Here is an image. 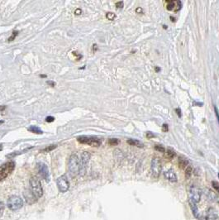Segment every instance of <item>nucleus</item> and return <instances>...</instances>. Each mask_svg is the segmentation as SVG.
Returning <instances> with one entry per match:
<instances>
[{"mask_svg":"<svg viewBox=\"0 0 219 220\" xmlns=\"http://www.w3.org/2000/svg\"><path fill=\"white\" fill-rule=\"evenodd\" d=\"M212 185H213V187H214V189L215 190L217 191L218 193L219 194V183L218 182H217V181H213L212 182Z\"/></svg>","mask_w":219,"mask_h":220,"instance_id":"obj_26","label":"nucleus"},{"mask_svg":"<svg viewBox=\"0 0 219 220\" xmlns=\"http://www.w3.org/2000/svg\"><path fill=\"white\" fill-rule=\"evenodd\" d=\"M41 77H42V78H46V75H41Z\"/></svg>","mask_w":219,"mask_h":220,"instance_id":"obj_41","label":"nucleus"},{"mask_svg":"<svg viewBox=\"0 0 219 220\" xmlns=\"http://www.w3.org/2000/svg\"><path fill=\"white\" fill-rule=\"evenodd\" d=\"M176 3H177V8L174 9V11H179V9L181 8V2H179V1H176Z\"/></svg>","mask_w":219,"mask_h":220,"instance_id":"obj_33","label":"nucleus"},{"mask_svg":"<svg viewBox=\"0 0 219 220\" xmlns=\"http://www.w3.org/2000/svg\"><path fill=\"white\" fill-rule=\"evenodd\" d=\"M7 206L12 211H17L23 206V199L17 195H12L8 199Z\"/></svg>","mask_w":219,"mask_h":220,"instance_id":"obj_4","label":"nucleus"},{"mask_svg":"<svg viewBox=\"0 0 219 220\" xmlns=\"http://www.w3.org/2000/svg\"><path fill=\"white\" fill-rule=\"evenodd\" d=\"M166 3H167V6H166L167 10H169V11H172V10H174V8H175V1L169 0Z\"/></svg>","mask_w":219,"mask_h":220,"instance_id":"obj_19","label":"nucleus"},{"mask_svg":"<svg viewBox=\"0 0 219 220\" xmlns=\"http://www.w3.org/2000/svg\"><path fill=\"white\" fill-rule=\"evenodd\" d=\"M164 176H165V178L169 180V181H170V182H176L177 181V175H176V174L175 172L172 169H170V170H168L166 171H165V173H164Z\"/></svg>","mask_w":219,"mask_h":220,"instance_id":"obj_11","label":"nucleus"},{"mask_svg":"<svg viewBox=\"0 0 219 220\" xmlns=\"http://www.w3.org/2000/svg\"><path fill=\"white\" fill-rule=\"evenodd\" d=\"M27 130H28L29 132L35 133V134H42L43 133L42 130L40 129L38 127H36V126H31V127H29L27 128Z\"/></svg>","mask_w":219,"mask_h":220,"instance_id":"obj_17","label":"nucleus"},{"mask_svg":"<svg viewBox=\"0 0 219 220\" xmlns=\"http://www.w3.org/2000/svg\"><path fill=\"white\" fill-rule=\"evenodd\" d=\"M46 84H47V85H49L50 86H51V87L56 86V82H54V81L48 80L47 82H46Z\"/></svg>","mask_w":219,"mask_h":220,"instance_id":"obj_35","label":"nucleus"},{"mask_svg":"<svg viewBox=\"0 0 219 220\" xmlns=\"http://www.w3.org/2000/svg\"><path fill=\"white\" fill-rule=\"evenodd\" d=\"M127 142L129 145H131V146H137L139 148H142V147H144V145L142 142H141L140 141L138 140H137V139H132V138H130L128 139L127 141Z\"/></svg>","mask_w":219,"mask_h":220,"instance_id":"obj_15","label":"nucleus"},{"mask_svg":"<svg viewBox=\"0 0 219 220\" xmlns=\"http://www.w3.org/2000/svg\"><path fill=\"white\" fill-rule=\"evenodd\" d=\"M91 154L88 151H84L81 154V164H80V175H84L86 172L87 166L89 164V162L90 160Z\"/></svg>","mask_w":219,"mask_h":220,"instance_id":"obj_7","label":"nucleus"},{"mask_svg":"<svg viewBox=\"0 0 219 220\" xmlns=\"http://www.w3.org/2000/svg\"><path fill=\"white\" fill-rule=\"evenodd\" d=\"M179 167L184 169L186 168L188 166H189V162L187 159H185L184 157H179Z\"/></svg>","mask_w":219,"mask_h":220,"instance_id":"obj_16","label":"nucleus"},{"mask_svg":"<svg viewBox=\"0 0 219 220\" xmlns=\"http://www.w3.org/2000/svg\"><path fill=\"white\" fill-rule=\"evenodd\" d=\"M36 167H37L39 175L41 176V178L45 179L47 182H49L50 181V173H49V170H48V167L46 164L43 162H39L36 164Z\"/></svg>","mask_w":219,"mask_h":220,"instance_id":"obj_8","label":"nucleus"},{"mask_svg":"<svg viewBox=\"0 0 219 220\" xmlns=\"http://www.w3.org/2000/svg\"><path fill=\"white\" fill-rule=\"evenodd\" d=\"M24 197L27 200V202L29 204H32L36 201V198L34 196V195L32 193V191L28 190L24 193Z\"/></svg>","mask_w":219,"mask_h":220,"instance_id":"obj_13","label":"nucleus"},{"mask_svg":"<svg viewBox=\"0 0 219 220\" xmlns=\"http://www.w3.org/2000/svg\"><path fill=\"white\" fill-rule=\"evenodd\" d=\"M57 147V145H50L48 146H46V148L41 150V152H49V151H52L54 149H56Z\"/></svg>","mask_w":219,"mask_h":220,"instance_id":"obj_20","label":"nucleus"},{"mask_svg":"<svg viewBox=\"0 0 219 220\" xmlns=\"http://www.w3.org/2000/svg\"><path fill=\"white\" fill-rule=\"evenodd\" d=\"M218 219V214L217 211L214 208H209L207 210L205 220H217Z\"/></svg>","mask_w":219,"mask_h":220,"instance_id":"obj_12","label":"nucleus"},{"mask_svg":"<svg viewBox=\"0 0 219 220\" xmlns=\"http://www.w3.org/2000/svg\"><path fill=\"white\" fill-rule=\"evenodd\" d=\"M30 190L34 195V196L36 199H39L43 195V189L41 184L40 180L36 177H32L30 179Z\"/></svg>","mask_w":219,"mask_h":220,"instance_id":"obj_2","label":"nucleus"},{"mask_svg":"<svg viewBox=\"0 0 219 220\" xmlns=\"http://www.w3.org/2000/svg\"><path fill=\"white\" fill-rule=\"evenodd\" d=\"M15 162L10 161L3 164L0 166V181H3L14 170Z\"/></svg>","mask_w":219,"mask_h":220,"instance_id":"obj_3","label":"nucleus"},{"mask_svg":"<svg viewBox=\"0 0 219 220\" xmlns=\"http://www.w3.org/2000/svg\"><path fill=\"white\" fill-rule=\"evenodd\" d=\"M150 170L152 175L155 178H159L161 172L162 170V166L161 160L158 157H154L151 161V166H150Z\"/></svg>","mask_w":219,"mask_h":220,"instance_id":"obj_6","label":"nucleus"},{"mask_svg":"<svg viewBox=\"0 0 219 220\" xmlns=\"http://www.w3.org/2000/svg\"><path fill=\"white\" fill-rule=\"evenodd\" d=\"M165 156L166 158H168V159H173L174 157L176 156V153L173 150L167 149V150H165Z\"/></svg>","mask_w":219,"mask_h":220,"instance_id":"obj_18","label":"nucleus"},{"mask_svg":"<svg viewBox=\"0 0 219 220\" xmlns=\"http://www.w3.org/2000/svg\"><path fill=\"white\" fill-rule=\"evenodd\" d=\"M189 206H190L191 210H192V213L194 214V216L196 218V219H199L200 217V213L198 211V208L197 207L196 204L194 203L193 201H191L190 199H189Z\"/></svg>","mask_w":219,"mask_h":220,"instance_id":"obj_14","label":"nucleus"},{"mask_svg":"<svg viewBox=\"0 0 219 220\" xmlns=\"http://www.w3.org/2000/svg\"><path fill=\"white\" fill-rule=\"evenodd\" d=\"M116 14L115 13H113V12H107V14H106V17L110 20V21H113V20H114L116 18Z\"/></svg>","mask_w":219,"mask_h":220,"instance_id":"obj_23","label":"nucleus"},{"mask_svg":"<svg viewBox=\"0 0 219 220\" xmlns=\"http://www.w3.org/2000/svg\"><path fill=\"white\" fill-rule=\"evenodd\" d=\"M93 51H94V52H96V51H97V49H98V48H97V45H96V44H94V45L93 46Z\"/></svg>","mask_w":219,"mask_h":220,"instance_id":"obj_39","label":"nucleus"},{"mask_svg":"<svg viewBox=\"0 0 219 220\" xmlns=\"http://www.w3.org/2000/svg\"><path fill=\"white\" fill-rule=\"evenodd\" d=\"M55 120V118L54 117H52V116H48V117H46V122H54Z\"/></svg>","mask_w":219,"mask_h":220,"instance_id":"obj_30","label":"nucleus"},{"mask_svg":"<svg viewBox=\"0 0 219 220\" xmlns=\"http://www.w3.org/2000/svg\"><path fill=\"white\" fill-rule=\"evenodd\" d=\"M77 141L82 143V144H86L93 146V147H98L100 146V145L102 143L101 139L95 138V137H87V136H81L77 138Z\"/></svg>","mask_w":219,"mask_h":220,"instance_id":"obj_5","label":"nucleus"},{"mask_svg":"<svg viewBox=\"0 0 219 220\" xmlns=\"http://www.w3.org/2000/svg\"><path fill=\"white\" fill-rule=\"evenodd\" d=\"M155 149L157 151H161V152H165V148L164 146H161V145H156V146H155Z\"/></svg>","mask_w":219,"mask_h":220,"instance_id":"obj_27","label":"nucleus"},{"mask_svg":"<svg viewBox=\"0 0 219 220\" xmlns=\"http://www.w3.org/2000/svg\"><path fill=\"white\" fill-rule=\"evenodd\" d=\"M6 108H7L6 105H0V111H1V112H3V111L6 109Z\"/></svg>","mask_w":219,"mask_h":220,"instance_id":"obj_37","label":"nucleus"},{"mask_svg":"<svg viewBox=\"0 0 219 220\" xmlns=\"http://www.w3.org/2000/svg\"><path fill=\"white\" fill-rule=\"evenodd\" d=\"M175 111H176V113L178 114V116H179V117H181V113H180L181 111H180V109H176Z\"/></svg>","mask_w":219,"mask_h":220,"instance_id":"obj_38","label":"nucleus"},{"mask_svg":"<svg viewBox=\"0 0 219 220\" xmlns=\"http://www.w3.org/2000/svg\"><path fill=\"white\" fill-rule=\"evenodd\" d=\"M189 199L195 204L200 201L201 199V190L198 187L195 185H192L189 190Z\"/></svg>","mask_w":219,"mask_h":220,"instance_id":"obj_9","label":"nucleus"},{"mask_svg":"<svg viewBox=\"0 0 219 220\" xmlns=\"http://www.w3.org/2000/svg\"><path fill=\"white\" fill-rule=\"evenodd\" d=\"M168 129H169V127H168V125L166 123H164L163 125H162V131L164 132V133H166L168 131Z\"/></svg>","mask_w":219,"mask_h":220,"instance_id":"obj_32","label":"nucleus"},{"mask_svg":"<svg viewBox=\"0 0 219 220\" xmlns=\"http://www.w3.org/2000/svg\"><path fill=\"white\" fill-rule=\"evenodd\" d=\"M3 149V146H2V145H0V151H2Z\"/></svg>","mask_w":219,"mask_h":220,"instance_id":"obj_43","label":"nucleus"},{"mask_svg":"<svg viewBox=\"0 0 219 220\" xmlns=\"http://www.w3.org/2000/svg\"><path fill=\"white\" fill-rule=\"evenodd\" d=\"M124 6V3L122 1H119V2H117L116 3V7L117 8H122Z\"/></svg>","mask_w":219,"mask_h":220,"instance_id":"obj_29","label":"nucleus"},{"mask_svg":"<svg viewBox=\"0 0 219 220\" xmlns=\"http://www.w3.org/2000/svg\"><path fill=\"white\" fill-rule=\"evenodd\" d=\"M143 10H142V8H137V10H136V12L138 13V12H142Z\"/></svg>","mask_w":219,"mask_h":220,"instance_id":"obj_40","label":"nucleus"},{"mask_svg":"<svg viewBox=\"0 0 219 220\" xmlns=\"http://www.w3.org/2000/svg\"><path fill=\"white\" fill-rule=\"evenodd\" d=\"M192 173H193V168L191 166H188L187 167L185 168V175H186V177L189 178Z\"/></svg>","mask_w":219,"mask_h":220,"instance_id":"obj_21","label":"nucleus"},{"mask_svg":"<svg viewBox=\"0 0 219 220\" xmlns=\"http://www.w3.org/2000/svg\"><path fill=\"white\" fill-rule=\"evenodd\" d=\"M208 198L211 199V200H215L216 199H217V196H216V195L214 194L213 191H211L210 190H208Z\"/></svg>","mask_w":219,"mask_h":220,"instance_id":"obj_25","label":"nucleus"},{"mask_svg":"<svg viewBox=\"0 0 219 220\" xmlns=\"http://www.w3.org/2000/svg\"><path fill=\"white\" fill-rule=\"evenodd\" d=\"M80 164L79 161V157L76 154H72L69 156L68 161V171H69L70 176L75 177L80 174Z\"/></svg>","mask_w":219,"mask_h":220,"instance_id":"obj_1","label":"nucleus"},{"mask_svg":"<svg viewBox=\"0 0 219 220\" xmlns=\"http://www.w3.org/2000/svg\"><path fill=\"white\" fill-rule=\"evenodd\" d=\"M81 13H82V10L80 9V8H79V9H76V10L75 11V15H80Z\"/></svg>","mask_w":219,"mask_h":220,"instance_id":"obj_36","label":"nucleus"},{"mask_svg":"<svg viewBox=\"0 0 219 220\" xmlns=\"http://www.w3.org/2000/svg\"><path fill=\"white\" fill-rule=\"evenodd\" d=\"M214 112H215V115L217 117V119H218V121L219 123V112L218 109V108L216 107V106H214Z\"/></svg>","mask_w":219,"mask_h":220,"instance_id":"obj_31","label":"nucleus"},{"mask_svg":"<svg viewBox=\"0 0 219 220\" xmlns=\"http://www.w3.org/2000/svg\"><path fill=\"white\" fill-rule=\"evenodd\" d=\"M154 137H155V135L152 133H150V132H147V133H146V138L148 139L152 138H154Z\"/></svg>","mask_w":219,"mask_h":220,"instance_id":"obj_34","label":"nucleus"},{"mask_svg":"<svg viewBox=\"0 0 219 220\" xmlns=\"http://www.w3.org/2000/svg\"><path fill=\"white\" fill-rule=\"evenodd\" d=\"M156 71H157V72H158V71H159V70H160V68H158V67H156Z\"/></svg>","mask_w":219,"mask_h":220,"instance_id":"obj_42","label":"nucleus"},{"mask_svg":"<svg viewBox=\"0 0 219 220\" xmlns=\"http://www.w3.org/2000/svg\"><path fill=\"white\" fill-rule=\"evenodd\" d=\"M57 185L59 190L61 193H65L69 190V182L66 175H61L57 179Z\"/></svg>","mask_w":219,"mask_h":220,"instance_id":"obj_10","label":"nucleus"},{"mask_svg":"<svg viewBox=\"0 0 219 220\" xmlns=\"http://www.w3.org/2000/svg\"><path fill=\"white\" fill-rule=\"evenodd\" d=\"M4 208H5L4 204H3V202H0V218H1V217L3 216V214Z\"/></svg>","mask_w":219,"mask_h":220,"instance_id":"obj_28","label":"nucleus"},{"mask_svg":"<svg viewBox=\"0 0 219 220\" xmlns=\"http://www.w3.org/2000/svg\"><path fill=\"white\" fill-rule=\"evenodd\" d=\"M119 142H120V141L117 138H110L108 140V143L111 146H117V145L119 144Z\"/></svg>","mask_w":219,"mask_h":220,"instance_id":"obj_22","label":"nucleus"},{"mask_svg":"<svg viewBox=\"0 0 219 220\" xmlns=\"http://www.w3.org/2000/svg\"><path fill=\"white\" fill-rule=\"evenodd\" d=\"M18 33H19V32H18L17 31H13V32H12L11 36L8 39V42H10V41H12L14 40V39H15V38L17 36Z\"/></svg>","mask_w":219,"mask_h":220,"instance_id":"obj_24","label":"nucleus"},{"mask_svg":"<svg viewBox=\"0 0 219 220\" xmlns=\"http://www.w3.org/2000/svg\"><path fill=\"white\" fill-rule=\"evenodd\" d=\"M0 123H3V121L2 120V121H0Z\"/></svg>","mask_w":219,"mask_h":220,"instance_id":"obj_44","label":"nucleus"}]
</instances>
